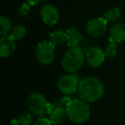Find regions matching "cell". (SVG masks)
Wrapping results in <instances>:
<instances>
[{
    "label": "cell",
    "mask_w": 125,
    "mask_h": 125,
    "mask_svg": "<svg viewBox=\"0 0 125 125\" xmlns=\"http://www.w3.org/2000/svg\"><path fill=\"white\" fill-rule=\"evenodd\" d=\"M27 33V29L24 26L22 25H17V26L14 27L10 32V36L15 40V41H18L21 40L25 37Z\"/></svg>",
    "instance_id": "17"
},
{
    "label": "cell",
    "mask_w": 125,
    "mask_h": 125,
    "mask_svg": "<svg viewBox=\"0 0 125 125\" xmlns=\"http://www.w3.org/2000/svg\"><path fill=\"white\" fill-rule=\"evenodd\" d=\"M86 55L81 47H70L63 55L62 59V68L68 73H75L82 68Z\"/></svg>",
    "instance_id": "2"
},
{
    "label": "cell",
    "mask_w": 125,
    "mask_h": 125,
    "mask_svg": "<svg viewBox=\"0 0 125 125\" xmlns=\"http://www.w3.org/2000/svg\"><path fill=\"white\" fill-rule=\"evenodd\" d=\"M66 107L67 106L64 105L61 101L51 104L48 115L50 117L49 119L53 124L59 125L66 121L68 118Z\"/></svg>",
    "instance_id": "7"
},
{
    "label": "cell",
    "mask_w": 125,
    "mask_h": 125,
    "mask_svg": "<svg viewBox=\"0 0 125 125\" xmlns=\"http://www.w3.org/2000/svg\"><path fill=\"white\" fill-rule=\"evenodd\" d=\"M80 80L76 75H64L61 76L57 82V88L64 95H70L78 91Z\"/></svg>",
    "instance_id": "6"
},
{
    "label": "cell",
    "mask_w": 125,
    "mask_h": 125,
    "mask_svg": "<svg viewBox=\"0 0 125 125\" xmlns=\"http://www.w3.org/2000/svg\"><path fill=\"white\" fill-rule=\"evenodd\" d=\"M16 49V41L10 35H4L0 39V56L6 58L12 55Z\"/></svg>",
    "instance_id": "11"
},
{
    "label": "cell",
    "mask_w": 125,
    "mask_h": 125,
    "mask_svg": "<svg viewBox=\"0 0 125 125\" xmlns=\"http://www.w3.org/2000/svg\"><path fill=\"white\" fill-rule=\"evenodd\" d=\"M104 18L107 21L108 23L116 22L121 18V11L117 7L108 10L104 14Z\"/></svg>",
    "instance_id": "16"
},
{
    "label": "cell",
    "mask_w": 125,
    "mask_h": 125,
    "mask_svg": "<svg viewBox=\"0 0 125 125\" xmlns=\"http://www.w3.org/2000/svg\"><path fill=\"white\" fill-rule=\"evenodd\" d=\"M67 34V41L66 44L70 47H75L78 46L79 44L82 40V35L81 32L77 28L71 27L66 30Z\"/></svg>",
    "instance_id": "13"
},
{
    "label": "cell",
    "mask_w": 125,
    "mask_h": 125,
    "mask_svg": "<svg viewBox=\"0 0 125 125\" xmlns=\"http://www.w3.org/2000/svg\"><path fill=\"white\" fill-rule=\"evenodd\" d=\"M49 41L52 45H55V46L58 45H62L63 43H66L67 41L66 31H63L62 29H57L52 32L49 34Z\"/></svg>",
    "instance_id": "14"
},
{
    "label": "cell",
    "mask_w": 125,
    "mask_h": 125,
    "mask_svg": "<svg viewBox=\"0 0 125 125\" xmlns=\"http://www.w3.org/2000/svg\"><path fill=\"white\" fill-rule=\"evenodd\" d=\"M31 6L29 5L27 3H24L21 5V7L19 8V15L22 18H27L28 16L30 15V12H31Z\"/></svg>",
    "instance_id": "20"
},
{
    "label": "cell",
    "mask_w": 125,
    "mask_h": 125,
    "mask_svg": "<svg viewBox=\"0 0 125 125\" xmlns=\"http://www.w3.org/2000/svg\"><path fill=\"white\" fill-rule=\"evenodd\" d=\"M104 87L100 80L95 77H86L80 81L78 94L81 99L87 103L95 102L103 97Z\"/></svg>",
    "instance_id": "1"
},
{
    "label": "cell",
    "mask_w": 125,
    "mask_h": 125,
    "mask_svg": "<svg viewBox=\"0 0 125 125\" xmlns=\"http://www.w3.org/2000/svg\"><path fill=\"white\" fill-rule=\"evenodd\" d=\"M74 99H72L71 97H70V95H64L63 97L62 98V99H61V102L62 103V104H64V105H68L69 104H70V102H71L72 100H73Z\"/></svg>",
    "instance_id": "22"
},
{
    "label": "cell",
    "mask_w": 125,
    "mask_h": 125,
    "mask_svg": "<svg viewBox=\"0 0 125 125\" xmlns=\"http://www.w3.org/2000/svg\"><path fill=\"white\" fill-rule=\"evenodd\" d=\"M33 125H53L50 119L46 117H40Z\"/></svg>",
    "instance_id": "21"
},
{
    "label": "cell",
    "mask_w": 125,
    "mask_h": 125,
    "mask_svg": "<svg viewBox=\"0 0 125 125\" xmlns=\"http://www.w3.org/2000/svg\"><path fill=\"white\" fill-rule=\"evenodd\" d=\"M27 4H28L30 6H34L37 5L38 4H40V2H42L43 0H25Z\"/></svg>",
    "instance_id": "23"
},
{
    "label": "cell",
    "mask_w": 125,
    "mask_h": 125,
    "mask_svg": "<svg viewBox=\"0 0 125 125\" xmlns=\"http://www.w3.org/2000/svg\"><path fill=\"white\" fill-rule=\"evenodd\" d=\"M33 122V113L24 111L17 116L16 119L11 121V125H32Z\"/></svg>",
    "instance_id": "15"
},
{
    "label": "cell",
    "mask_w": 125,
    "mask_h": 125,
    "mask_svg": "<svg viewBox=\"0 0 125 125\" xmlns=\"http://www.w3.org/2000/svg\"><path fill=\"white\" fill-rule=\"evenodd\" d=\"M124 117H125V114H124Z\"/></svg>",
    "instance_id": "24"
},
{
    "label": "cell",
    "mask_w": 125,
    "mask_h": 125,
    "mask_svg": "<svg viewBox=\"0 0 125 125\" xmlns=\"http://www.w3.org/2000/svg\"><path fill=\"white\" fill-rule=\"evenodd\" d=\"M0 30H1V34L4 36L6 35L9 32L12 30V23L9 18L2 16L0 17Z\"/></svg>",
    "instance_id": "18"
},
{
    "label": "cell",
    "mask_w": 125,
    "mask_h": 125,
    "mask_svg": "<svg viewBox=\"0 0 125 125\" xmlns=\"http://www.w3.org/2000/svg\"><path fill=\"white\" fill-rule=\"evenodd\" d=\"M106 54L105 52L99 46H93L86 53V58L89 65L94 68H97L103 64L104 62Z\"/></svg>",
    "instance_id": "9"
},
{
    "label": "cell",
    "mask_w": 125,
    "mask_h": 125,
    "mask_svg": "<svg viewBox=\"0 0 125 125\" xmlns=\"http://www.w3.org/2000/svg\"><path fill=\"white\" fill-rule=\"evenodd\" d=\"M40 17L45 25L53 26L57 24L59 19L58 10L52 4H45L40 10Z\"/></svg>",
    "instance_id": "10"
},
{
    "label": "cell",
    "mask_w": 125,
    "mask_h": 125,
    "mask_svg": "<svg viewBox=\"0 0 125 125\" xmlns=\"http://www.w3.org/2000/svg\"><path fill=\"white\" fill-rule=\"evenodd\" d=\"M28 107L33 115L40 117H44L49 113L51 104L41 94L33 93L30 94L27 100Z\"/></svg>",
    "instance_id": "4"
},
{
    "label": "cell",
    "mask_w": 125,
    "mask_h": 125,
    "mask_svg": "<svg viewBox=\"0 0 125 125\" xmlns=\"http://www.w3.org/2000/svg\"><path fill=\"white\" fill-rule=\"evenodd\" d=\"M35 55L42 64L49 65L55 59V45L50 41H42L39 43L35 49Z\"/></svg>",
    "instance_id": "5"
},
{
    "label": "cell",
    "mask_w": 125,
    "mask_h": 125,
    "mask_svg": "<svg viewBox=\"0 0 125 125\" xmlns=\"http://www.w3.org/2000/svg\"><path fill=\"white\" fill-rule=\"evenodd\" d=\"M107 21L104 17L92 19L87 23V32L92 37H100L107 28Z\"/></svg>",
    "instance_id": "8"
},
{
    "label": "cell",
    "mask_w": 125,
    "mask_h": 125,
    "mask_svg": "<svg viewBox=\"0 0 125 125\" xmlns=\"http://www.w3.org/2000/svg\"><path fill=\"white\" fill-rule=\"evenodd\" d=\"M117 53V44L109 42V45H107L105 49V54L108 57H114Z\"/></svg>",
    "instance_id": "19"
},
{
    "label": "cell",
    "mask_w": 125,
    "mask_h": 125,
    "mask_svg": "<svg viewBox=\"0 0 125 125\" xmlns=\"http://www.w3.org/2000/svg\"><path fill=\"white\" fill-rule=\"evenodd\" d=\"M109 42L119 44L125 40V23L118 22L110 29Z\"/></svg>",
    "instance_id": "12"
},
{
    "label": "cell",
    "mask_w": 125,
    "mask_h": 125,
    "mask_svg": "<svg viewBox=\"0 0 125 125\" xmlns=\"http://www.w3.org/2000/svg\"><path fill=\"white\" fill-rule=\"evenodd\" d=\"M68 118L75 123H83L89 119L91 114L87 102L82 99H75L66 107Z\"/></svg>",
    "instance_id": "3"
}]
</instances>
